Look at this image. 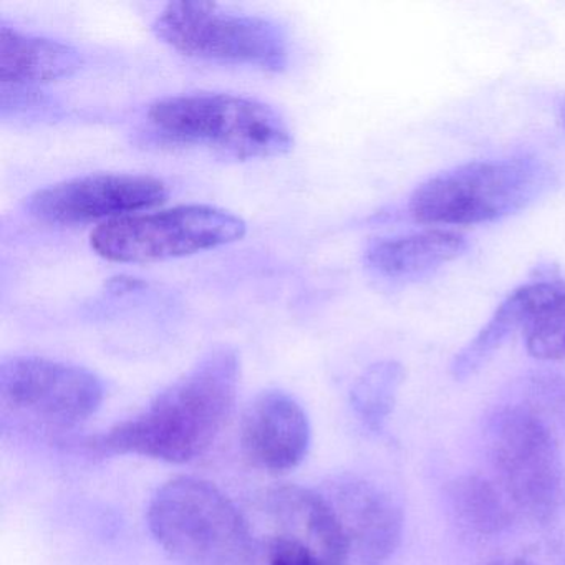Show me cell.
<instances>
[{"mask_svg":"<svg viewBox=\"0 0 565 565\" xmlns=\"http://www.w3.org/2000/svg\"><path fill=\"white\" fill-rule=\"evenodd\" d=\"M241 362L231 347H214L164 388L143 412L95 436L100 455H138L160 461H193L207 451L236 403Z\"/></svg>","mask_w":565,"mask_h":565,"instance_id":"obj_1","label":"cell"},{"mask_svg":"<svg viewBox=\"0 0 565 565\" xmlns=\"http://www.w3.org/2000/svg\"><path fill=\"white\" fill-rule=\"evenodd\" d=\"M148 124L163 140L210 148L236 160L282 157L294 148L282 115L264 102L241 95L163 98L151 105Z\"/></svg>","mask_w":565,"mask_h":565,"instance_id":"obj_2","label":"cell"},{"mask_svg":"<svg viewBox=\"0 0 565 565\" xmlns=\"http://www.w3.org/2000/svg\"><path fill=\"white\" fill-rule=\"evenodd\" d=\"M148 527L168 554L191 565H249L256 554L249 521L203 479L181 476L158 489Z\"/></svg>","mask_w":565,"mask_h":565,"instance_id":"obj_3","label":"cell"},{"mask_svg":"<svg viewBox=\"0 0 565 565\" xmlns=\"http://www.w3.org/2000/svg\"><path fill=\"white\" fill-rule=\"evenodd\" d=\"M246 233V221L231 211L188 204L102 223L90 246L111 263H158L237 243Z\"/></svg>","mask_w":565,"mask_h":565,"instance_id":"obj_4","label":"cell"},{"mask_svg":"<svg viewBox=\"0 0 565 565\" xmlns=\"http://www.w3.org/2000/svg\"><path fill=\"white\" fill-rule=\"evenodd\" d=\"M158 39L186 57L282 72L289 44L279 25L213 2H171L153 24Z\"/></svg>","mask_w":565,"mask_h":565,"instance_id":"obj_5","label":"cell"},{"mask_svg":"<svg viewBox=\"0 0 565 565\" xmlns=\"http://www.w3.org/2000/svg\"><path fill=\"white\" fill-rule=\"evenodd\" d=\"M539 184L541 173L532 161H475L423 183L409 200V214L431 226L492 223L525 206Z\"/></svg>","mask_w":565,"mask_h":565,"instance_id":"obj_6","label":"cell"},{"mask_svg":"<svg viewBox=\"0 0 565 565\" xmlns=\"http://www.w3.org/2000/svg\"><path fill=\"white\" fill-rule=\"evenodd\" d=\"M489 451L499 488L534 521L557 514L565 498L564 468L554 436L525 408H508L492 419Z\"/></svg>","mask_w":565,"mask_h":565,"instance_id":"obj_7","label":"cell"},{"mask_svg":"<svg viewBox=\"0 0 565 565\" xmlns=\"http://www.w3.org/2000/svg\"><path fill=\"white\" fill-rule=\"evenodd\" d=\"M104 402L100 379L84 366L44 356H11L0 365V403L42 431H67Z\"/></svg>","mask_w":565,"mask_h":565,"instance_id":"obj_8","label":"cell"},{"mask_svg":"<svg viewBox=\"0 0 565 565\" xmlns=\"http://www.w3.org/2000/svg\"><path fill=\"white\" fill-rule=\"evenodd\" d=\"M163 181L145 174H88L39 190L28 210L51 224L118 220L158 206L167 200Z\"/></svg>","mask_w":565,"mask_h":565,"instance_id":"obj_9","label":"cell"},{"mask_svg":"<svg viewBox=\"0 0 565 565\" xmlns=\"http://www.w3.org/2000/svg\"><path fill=\"white\" fill-rule=\"evenodd\" d=\"M317 491L342 535L345 565H385L402 542L398 502L385 489L355 475L333 476Z\"/></svg>","mask_w":565,"mask_h":565,"instance_id":"obj_10","label":"cell"},{"mask_svg":"<svg viewBox=\"0 0 565 565\" xmlns=\"http://www.w3.org/2000/svg\"><path fill=\"white\" fill-rule=\"evenodd\" d=\"M310 446V423L302 406L280 390H267L247 406L241 448L250 465L273 475L296 469Z\"/></svg>","mask_w":565,"mask_h":565,"instance_id":"obj_11","label":"cell"},{"mask_svg":"<svg viewBox=\"0 0 565 565\" xmlns=\"http://www.w3.org/2000/svg\"><path fill=\"white\" fill-rule=\"evenodd\" d=\"M257 512L269 529L267 539L306 545L320 565H345V548L335 519L317 489L284 484L257 498Z\"/></svg>","mask_w":565,"mask_h":565,"instance_id":"obj_12","label":"cell"},{"mask_svg":"<svg viewBox=\"0 0 565 565\" xmlns=\"http://www.w3.org/2000/svg\"><path fill=\"white\" fill-rule=\"evenodd\" d=\"M77 49L64 42L0 29V78L4 88L32 90L38 85L71 77L81 68Z\"/></svg>","mask_w":565,"mask_h":565,"instance_id":"obj_13","label":"cell"},{"mask_svg":"<svg viewBox=\"0 0 565 565\" xmlns=\"http://www.w3.org/2000/svg\"><path fill=\"white\" fill-rule=\"evenodd\" d=\"M465 249L461 234L429 230L373 244L366 253V263L390 279H408L439 269L458 259Z\"/></svg>","mask_w":565,"mask_h":565,"instance_id":"obj_14","label":"cell"},{"mask_svg":"<svg viewBox=\"0 0 565 565\" xmlns=\"http://www.w3.org/2000/svg\"><path fill=\"white\" fill-rule=\"evenodd\" d=\"M542 297H544V280L525 284L515 289L498 307L494 316L482 327L481 332L455 356L451 363V375L456 380L468 379L504 345L509 337L514 335L519 330L524 333L525 327L541 306Z\"/></svg>","mask_w":565,"mask_h":565,"instance_id":"obj_15","label":"cell"},{"mask_svg":"<svg viewBox=\"0 0 565 565\" xmlns=\"http://www.w3.org/2000/svg\"><path fill=\"white\" fill-rule=\"evenodd\" d=\"M449 509L459 527L478 537H491L512 521L509 499L494 482L481 476H461L446 488Z\"/></svg>","mask_w":565,"mask_h":565,"instance_id":"obj_16","label":"cell"},{"mask_svg":"<svg viewBox=\"0 0 565 565\" xmlns=\"http://www.w3.org/2000/svg\"><path fill=\"white\" fill-rule=\"evenodd\" d=\"M403 380V366L392 360L373 363L359 376L350 393V403L366 428L376 433L385 428Z\"/></svg>","mask_w":565,"mask_h":565,"instance_id":"obj_17","label":"cell"},{"mask_svg":"<svg viewBox=\"0 0 565 565\" xmlns=\"http://www.w3.org/2000/svg\"><path fill=\"white\" fill-rule=\"evenodd\" d=\"M525 347L539 360H565V280H548L541 309L524 330Z\"/></svg>","mask_w":565,"mask_h":565,"instance_id":"obj_18","label":"cell"},{"mask_svg":"<svg viewBox=\"0 0 565 565\" xmlns=\"http://www.w3.org/2000/svg\"><path fill=\"white\" fill-rule=\"evenodd\" d=\"M264 554L266 565H320L306 545L287 539H267Z\"/></svg>","mask_w":565,"mask_h":565,"instance_id":"obj_19","label":"cell"},{"mask_svg":"<svg viewBox=\"0 0 565 565\" xmlns=\"http://www.w3.org/2000/svg\"><path fill=\"white\" fill-rule=\"evenodd\" d=\"M511 565H565V548L529 552V554L511 561Z\"/></svg>","mask_w":565,"mask_h":565,"instance_id":"obj_20","label":"cell"},{"mask_svg":"<svg viewBox=\"0 0 565 565\" xmlns=\"http://www.w3.org/2000/svg\"><path fill=\"white\" fill-rule=\"evenodd\" d=\"M489 565H511V562H502V561L491 562V564H489Z\"/></svg>","mask_w":565,"mask_h":565,"instance_id":"obj_21","label":"cell"}]
</instances>
